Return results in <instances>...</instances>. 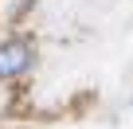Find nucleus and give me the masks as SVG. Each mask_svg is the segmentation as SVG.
I'll list each match as a JSON object with an SVG mask.
<instances>
[{
    "mask_svg": "<svg viewBox=\"0 0 133 129\" xmlns=\"http://www.w3.org/2000/svg\"><path fill=\"white\" fill-rule=\"evenodd\" d=\"M31 59H35V43L28 35H12L0 43V82H8V78H20L28 67H31Z\"/></svg>",
    "mask_w": 133,
    "mask_h": 129,
    "instance_id": "1",
    "label": "nucleus"
}]
</instances>
